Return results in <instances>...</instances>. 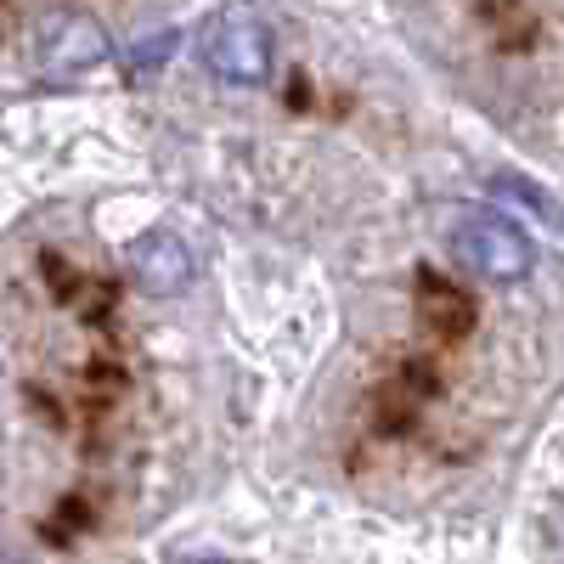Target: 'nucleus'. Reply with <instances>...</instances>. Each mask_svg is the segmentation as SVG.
<instances>
[{"mask_svg": "<svg viewBox=\"0 0 564 564\" xmlns=\"http://www.w3.org/2000/svg\"><path fill=\"white\" fill-rule=\"evenodd\" d=\"M175 40H181L175 29H159V40H153V45H148V40H135V52H130V63L153 74V68H159V63H164V57L175 52Z\"/></svg>", "mask_w": 564, "mask_h": 564, "instance_id": "obj_6", "label": "nucleus"}, {"mask_svg": "<svg viewBox=\"0 0 564 564\" xmlns=\"http://www.w3.org/2000/svg\"><path fill=\"white\" fill-rule=\"evenodd\" d=\"M491 193H497V198H520V204H531L547 226H564L558 204H553V198H542L536 186H531V181H520V175H491Z\"/></svg>", "mask_w": 564, "mask_h": 564, "instance_id": "obj_5", "label": "nucleus"}, {"mask_svg": "<svg viewBox=\"0 0 564 564\" xmlns=\"http://www.w3.org/2000/svg\"><path fill=\"white\" fill-rule=\"evenodd\" d=\"M124 265L135 276V289L153 294V300H175L186 282H193V249H186L175 231H141L124 254Z\"/></svg>", "mask_w": 564, "mask_h": 564, "instance_id": "obj_4", "label": "nucleus"}, {"mask_svg": "<svg viewBox=\"0 0 564 564\" xmlns=\"http://www.w3.org/2000/svg\"><path fill=\"white\" fill-rule=\"evenodd\" d=\"M198 57L204 68L220 79V85H265L271 68H276V40H271V23L249 7V0H231V7L209 12L204 29H198Z\"/></svg>", "mask_w": 564, "mask_h": 564, "instance_id": "obj_1", "label": "nucleus"}, {"mask_svg": "<svg viewBox=\"0 0 564 564\" xmlns=\"http://www.w3.org/2000/svg\"><path fill=\"white\" fill-rule=\"evenodd\" d=\"M452 254L475 271V276L502 282V289H508V282H525L531 265H536V243L525 238V226L508 220V215H497V209L463 215V220L452 226Z\"/></svg>", "mask_w": 564, "mask_h": 564, "instance_id": "obj_2", "label": "nucleus"}, {"mask_svg": "<svg viewBox=\"0 0 564 564\" xmlns=\"http://www.w3.org/2000/svg\"><path fill=\"white\" fill-rule=\"evenodd\" d=\"M108 57H113L108 29L90 12H79V7H57V12H45L34 23V68L45 79H85V74H97Z\"/></svg>", "mask_w": 564, "mask_h": 564, "instance_id": "obj_3", "label": "nucleus"}]
</instances>
